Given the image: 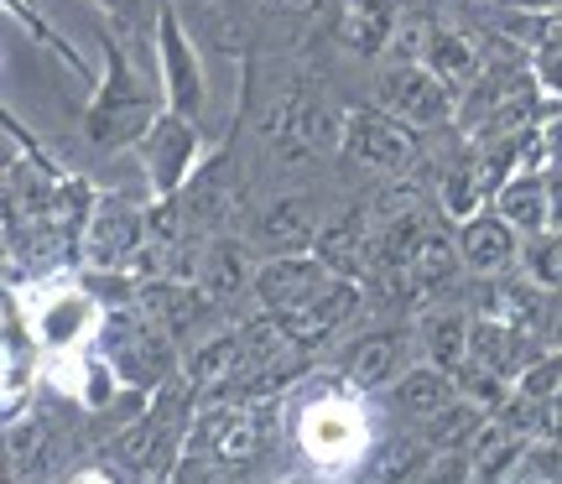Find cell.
I'll return each mask as SVG.
<instances>
[{"mask_svg":"<svg viewBox=\"0 0 562 484\" xmlns=\"http://www.w3.org/2000/svg\"><path fill=\"white\" fill-rule=\"evenodd\" d=\"M375 94L385 115L402 125H438L453 115V89L438 83L427 68H385Z\"/></svg>","mask_w":562,"mask_h":484,"instance_id":"1","label":"cell"},{"mask_svg":"<svg viewBox=\"0 0 562 484\" xmlns=\"http://www.w3.org/2000/svg\"><path fill=\"white\" fill-rule=\"evenodd\" d=\"M266 423H271V412H266V406L235 402L229 412H214V417H203V427H199V438H193V448L214 453V459H224V464H240V459H250V453L266 443Z\"/></svg>","mask_w":562,"mask_h":484,"instance_id":"2","label":"cell"},{"mask_svg":"<svg viewBox=\"0 0 562 484\" xmlns=\"http://www.w3.org/2000/svg\"><path fill=\"white\" fill-rule=\"evenodd\" d=\"M344 136H349L355 161H364V167L402 172V167L417 161V136H412V125L391 121V115H355V121L344 125Z\"/></svg>","mask_w":562,"mask_h":484,"instance_id":"3","label":"cell"},{"mask_svg":"<svg viewBox=\"0 0 562 484\" xmlns=\"http://www.w3.org/2000/svg\"><path fill=\"white\" fill-rule=\"evenodd\" d=\"M453 271H459V250L448 245V235H427V245L417 250V261L406 266V271H391V277H381L385 286H391V297L402 307H417L427 303L432 292H442V286L453 282Z\"/></svg>","mask_w":562,"mask_h":484,"instance_id":"4","label":"cell"},{"mask_svg":"<svg viewBox=\"0 0 562 484\" xmlns=\"http://www.w3.org/2000/svg\"><path fill=\"white\" fill-rule=\"evenodd\" d=\"M355 303H360V292L344 282V277H334V282L323 286V292H313L302 307L281 313V328H286V339L297 344V349H307V344L328 339V334H334V328L355 313Z\"/></svg>","mask_w":562,"mask_h":484,"instance_id":"5","label":"cell"},{"mask_svg":"<svg viewBox=\"0 0 562 484\" xmlns=\"http://www.w3.org/2000/svg\"><path fill=\"white\" fill-rule=\"evenodd\" d=\"M328 282H334V271L323 261H302V256H286V261H271L266 271H256V292H261V303L271 307L277 318L292 313V307H302Z\"/></svg>","mask_w":562,"mask_h":484,"instance_id":"6","label":"cell"},{"mask_svg":"<svg viewBox=\"0 0 562 484\" xmlns=\"http://www.w3.org/2000/svg\"><path fill=\"white\" fill-rule=\"evenodd\" d=\"M136 245H140L136 209L121 203V199L94 203V220H89V229H83V256H89L94 266H115V261H125Z\"/></svg>","mask_w":562,"mask_h":484,"instance_id":"7","label":"cell"},{"mask_svg":"<svg viewBox=\"0 0 562 484\" xmlns=\"http://www.w3.org/2000/svg\"><path fill=\"white\" fill-rule=\"evenodd\" d=\"M334 136H339V121H334V110H328V104L297 94V100L281 110V161L318 157V151L334 146Z\"/></svg>","mask_w":562,"mask_h":484,"instance_id":"8","label":"cell"},{"mask_svg":"<svg viewBox=\"0 0 562 484\" xmlns=\"http://www.w3.org/2000/svg\"><path fill=\"white\" fill-rule=\"evenodd\" d=\"M313 250H318V261L334 271V277H360L364 271V214L360 209H344V214H334V220L318 229V240H313Z\"/></svg>","mask_w":562,"mask_h":484,"instance_id":"9","label":"cell"},{"mask_svg":"<svg viewBox=\"0 0 562 484\" xmlns=\"http://www.w3.org/2000/svg\"><path fill=\"white\" fill-rule=\"evenodd\" d=\"M178 412H182L178 396H161L157 412L121 438V459L136 469V474H151V469L167 459V448H172V427H178Z\"/></svg>","mask_w":562,"mask_h":484,"instance_id":"10","label":"cell"},{"mask_svg":"<svg viewBox=\"0 0 562 484\" xmlns=\"http://www.w3.org/2000/svg\"><path fill=\"white\" fill-rule=\"evenodd\" d=\"M396 0H344L339 5V37L355 53H381L396 37Z\"/></svg>","mask_w":562,"mask_h":484,"instance_id":"11","label":"cell"},{"mask_svg":"<svg viewBox=\"0 0 562 484\" xmlns=\"http://www.w3.org/2000/svg\"><path fill=\"white\" fill-rule=\"evenodd\" d=\"M427 74L438 83H448V89H474L480 83V74H484V58L474 53V42L469 37H459V32H432V42H427Z\"/></svg>","mask_w":562,"mask_h":484,"instance_id":"12","label":"cell"},{"mask_svg":"<svg viewBox=\"0 0 562 484\" xmlns=\"http://www.w3.org/2000/svg\"><path fill=\"white\" fill-rule=\"evenodd\" d=\"M480 318L531 339V334L542 328V303H537L531 286H521V282H490L480 292Z\"/></svg>","mask_w":562,"mask_h":484,"instance_id":"13","label":"cell"},{"mask_svg":"<svg viewBox=\"0 0 562 484\" xmlns=\"http://www.w3.org/2000/svg\"><path fill=\"white\" fill-rule=\"evenodd\" d=\"M235 381H240V334H220L199 354H188V391L214 396V391H229Z\"/></svg>","mask_w":562,"mask_h":484,"instance_id":"14","label":"cell"},{"mask_svg":"<svg viewBox=\"0 0 562 484\" xmlns=\"http://www.w3.org/2000/svg\"><path fill=\"white\" fill-rule=\"evenodd\" d=\"M396 360H402V334H364L360 344L344 349V375L370 391L396 375Z\"/></svg>","mask_w":562,"mask_h":484,"instance_id":"15","label":"cell"},{"mask_svg":"<svg viewBox=\"0 0 562 484\" xmlns=\"http://www.w3.org/2000/svg\"><path fill=\"white\" fill-rule=\"evenodd\" d=\"M469 364H480L490 375H516L526 364V334H510L501 323H474V339H469ZM526 375V370H521Z\"/></svg>","mask_w":562,"mask_h":484,"instance_id":"16","label":"cell"},{"mask_svg":"<svg viewBox=\"0 0 562 484\" xmlns=\"http://www.w3.org/2000/svg\"><path fill=\"white\" fill-rule=\"evenodd\" d=\"M521 464V443L510 427H480L474 432V459H469V484H510L505 474Z\"/></svg>","mask_w":562,"mask_h":484,"instance_id":"17","label":"cell"},{"mask_svg":"<svg viewBox=\"0 0 562 484\" xmlns=\"http://www.w3.org/2000/svg\"><path fill=\"white\" fill-rule=\"evenodd\" d=\"M140 307H146V318H151V328H167V334H182V328H193V323L203 318V297L193 292V286L182 282H157L146 286V297H140Z\"/></svg>","mask_w":562,"mask_h":484,"instance_id":"18","label":"cell"},{"mask_svg":"<svg viewBox=\"0 0 562 484\" xmlns=\"http://www.w3.org/2000/svg\"><path fill=\"white\" fill-rule=\"evenodd\" d=\"M256 240L261 245H281V250H297V245L318 240V209L307 199H286L277 203L261 224H256Z\"/></svg>","mask_w":562,"mask_h":484,"instance_id":"19","label":"cell"},{"mask_svg":"<svg viewBox=\"0 0 562 484\" xmlns=\"http://www.w3.org/2000/svg\"><path fill=\"white\" fill-rule=\"evenodd\" d=\"M516 256V235L505 220H469L463 229V261L474 271H501L505 261Z\"/></svg>","mask_w":562,"mask_h":484,"instance_id":"20","label":"cell"},{"mask_svg":"<svg viewBox=\"0 0 562 484\" xmlns=\"http://www.w3.org/2000/svg\"><path fill=\"white\" fill-rule=\"evenodd\" d=\"M245 282H250V261H245L240 245L235 240L209 245V256H203V292L209 297H235Z\"/></svg>","mask_w":562,"mask_h":484,"instance_id":"21","label":"cell"},{"mask_svg":"<svg viewBox=\"0 0 562 484\" xmlns=\"http://www.w3.org/2000/svg\"><path fill=\"white\" fill-rule=\"evenodd\" d=\"M552 193H547L537 178H516L501 188V209H505V224H516V229H542L552 220Z\"/></svg>","mask_w":562,"mask_h":484,"instance_id":"22","label":"cell"},{"mask_svg":"<svg viewBox=\"0 0 562 484\" xmlns=\"http://www.w3.org/2000/svg\"><path fill=\"white\" fill-rule=\"evenodd\" d=\"M396 402L412 412V417H442L453 406V381L442 370H412L396 391Z\"/></svg>","mask_w":562,"mask_h":484,"instance_id":"23","label":"cell"},{"mask_svg":"<svg viewBox=\"0 0 562 484\" xmlns=\"http://www.w3.org/2000/svg\"><path fill=\"white\" fill-rule=\"evenodd\" d=\"M427 453H432L427 438H396V443H385V453L375 459L370 480L375 484H417L422 469H427Z\"/></svg>","mask_w":562,"mask_h":484,"instance_id":"24","label":"cell"},{"mask_svg":"<svg viewBox=\"0 0 562 484\" xmlns=\"http://www.w3.org/2000/svg\"><path fill=\"white\" fill-rule=\"evenodd\" d=\"M161 42H167V79H172V100H178V110H199L203 104V83H199V68H193V58H188V47H182L178 37V21L167 16L161 21Z\"/></svg>","mask_w":562,"mask_h":484,"instance_id":"25","label":"cell"},{"mask_svg":"<svg viewBox=\"0 0 562 484\" xmlns=\"http://www.w3.org/2000/svg\"><path fill=\"white\" fill-rule=\"evenodd\" d=\"M469 339H474V328H469L459 313H442V318H432V328H427V354H432L438 370H463V364H469Z\"/></svg>","mask_w":562,"mask_h":484,"instance_id":"26","label":"cell"},{"mask_svg":"<svg viewBox=\"0 0 562 484\" xmlns=\"http://www.w3.org/2000/svg\"><path fill=\"white\" fill-rule=\"evenodd\" d=\"M480 193H484V188H480V167H474V161L453 167V172H448V182H442V203H448V214H469Z\"/></svg>","mask_w":562,"mask_h":484,"instance_id":"27","label":"cell"},{"mask_svg":"<svg viewBox=\"0 0 562 484\" xmlns=\"http://www.w3.org/2000/svg\"><path fill=\"white\" fill-rule=\"evenodd\" d=\"M562 396V360H537L521 375V402H558Z\"/></svg>","mask_w":562,"mask_h":484,"instance_id":"28","label":"cell"},{"mask_svg":"<svg viewBox=\"0 0 562 484\" xmlns=\"http://www.w3.org/2000/svg\"><path fill=\"white\" fill-rule=\"evenodd\" d=\"M161 188H172L178 182V172H182V161H188V131H182L178 121H161Z\"/></svg>","mask_w":562,"mask_h":484,"instance_id":"29","label":"cell"},{"mask_svg":"<svg viewBox=\"0 0 562 484\" xmlns=\"http://www.w3.org/2000/svg\"><path fill=\"white\" fill-rule=\"evenodd\" d=\"M42 438H47V427H42V423L16 427V432H11V469H16V474L26 469V459H32V464L42 459V448H47Z\"/></svg>","mask_w":562,"mask_h":484,"instance_id":"30","label":"cell"},{"mask_svg":"<svg viewBox=\"0 0 562 484\" xmlns=\"http://www.w3.org/2000/svg\"><path fill=\"white\" fill-rule=\"evenodd\" d=\"M531 271H537V282L562 286V235L558 240H542L531 250Z\"/></svg>","mask_w":562,"mask_h":484,"instance_id":"31","label":"cell"},{"mask_svg":"<svg viewBox=\"0 0 562 484\" xmlns=\"http://www.w3.org/2000/svg\"><path fill=\"white\" fill-rule=\"evenodd\" d=\"M396 68H406V58H412V53H427V42H432V32H427V21L422 16H412V21H402V26H396Z\"/></svg>","mask_w":562,"mask_h":484,"instance_id":"32","label":"cell"},{"mask_svg":"<svg viewBox=\"0 0 562 484\" xmlns=\"http://www.w3.org/2000/svg\"><path fill=\"white\" fill-rule=\"evenodd\" d=\"M537 432H542V438H552V443L562 448V396H558V402L537 406Z\"/></svg>","mask_w":562,"mask_h":484,"instance_id":"33","label":"cell"},{"mask_svg":"<svg viewBox=\"0 0 562 484\" xmlns=\"http://www.w3.org/2000/svg\"><path fill=\"white\" fill-rule=\"evenodd\" d=\"M542 79L552 83V89H562V32H552L542 47Z\"/></svg>","mask_w":562,"mask_h":484,"instance_id":"34","label":"cell"},{"mask_svg":"<svg viewBox=\"0 0 562 484\" xmlns=\"http://www.w3.org/2000/svg\"><path fill=\"white\" fill-rule=\"evenodd\" d=\"M510 484H562V474H558L552 459H537V464H521V474H516Z\"/></svg>","mask_w":562,"mask_h":484,"instance_id":"35","label":"cell"},{"mask_svg":"<svg viewBox=\"0 0 562 484\" xmlns=\"http://www.w3.org/2000/svg\"><path fill=\"white\" fill-rule=\"evenodd\" d=\"M542 151H552V157H562V121L552 125V131H547L542 136Z\"/></svg>","mask_w":562,"mask_h":484,"instance_id":"36","label":"cell"},{"mask_svg":"<svg viewBox=\"0 0 562 484\" xmlns=\"http://www.w3.org/2000/svg\"><path fill=\"white\" fill-rule=\"evenodd\" d=\"M552 224H562V178L552 182Z\"/></svg>","mask_w":562,"mask_h":484,"instance_id":"37","label":"cell"},{"mask_svg":"<svg viewBox=\"0 0 562 484\" xmlns=\"http://www.w3.org/2000/svg\"><path fill=\"white\" fill-rule=\"evenodd\" d=\"M281 5H286V11H307L313 0H281Z\"/></svg>","mask_w":562,"mask_h":484,"instance_id":"38","label":"cell"},{"mask_svg":"<svg viewBox=\"0 0 562 484\" xmlns=\"http://www.w3.org/2000/svg\"><path fill=\"white\" fill-rule=\"evenodd\" d=\"M526 5H542V0H526Z\"/></svg>","mask_w":562,"mask_h":484,"instance_id":"39","label":"cell"}]
</instances>
